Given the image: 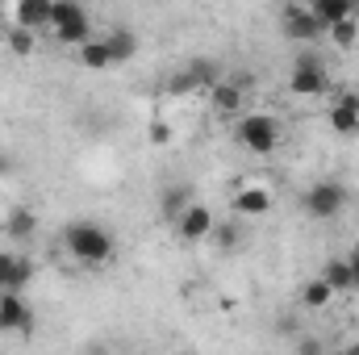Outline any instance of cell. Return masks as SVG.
Segmentation results:
<instances>
[{"instance_id": "6da1fadb", "label": "cell", "mask_w": 359, "mask_h": 355, "mask_svg": "<svg viewBox=\"0 0 359 355\" xmlns=\"http://www.w3.org/2000/svg\"><path fill=\"white\" fill-rule=\"evenodd\" d=\"M63 247H67L72 260H80V264H88V267H104L117 255L113 234L104 226H96V222H72L63 230Z\"/></svg>"}, {"instance_id": "7a4b0ae2", "label": "cell", "mask_w": 359, "mask_h": 355, "mask_svg": "<svg viewBox=\"0 0 359 355\" xmlns=\"http://www.w3.org/2000/svg\"><path fill=\"white\" fill-rule=\"evenodd\" d=\"M238 142L251 151V155H271L280 147V121L271 113H238V126H234Z\"/></svg>"}, {"instance_id": "3957f363", "label": "cell", "mask_w": 359, "mask_h": 355, "mask_svg": "<svg viewBox=\"0 0 359 355\" xmlns=\"http://www.w3.org/2000/svg\"><path fill=\"white\" fill-rule=\"evenodd\" d=\"M301 205H305V213H309L313 222H330V217H339V213L347 209V188L334 184V180H318L313 188H305Z\"/></svg>"}, {"instance_id": "277c9868", "label": "cell", "mask_w": 359, "mask_h": 355, "mask_svg": "<svg viewBox=\"0 0 359 355\" xmlns=\"http://www.w3.org/2000/svg\"><path fill=\"white\" fill-rule=\"evenodd\" d=\"M280 29H284L292 42H301V46H313V42L326 38V21H322L309 4H288V8L280 13Z\"/></svg>"}, {"instance_id": "5b68a950", "label": "cell", "mask_w": 359, "mask_h": 355, "mask_svg": "<svg viewBox=\"0 0 359 355\" xmlns=\"http://www.w3.org/2000/svg\"><path fill=\"white\" fill-rule=\"evenodd\" d=\"M326 88H330V76H326L322 59H318L313 51L297 55V63H292V76H288V92H292V96H322Z\"/></svg>"}, {"instance_id": "8992f818", "label": "cell", "mask_w": 359, "mask_h": 355, "mask_svg": "<svg viewBox=\"0 0 359 355\" xmlns=\"http://www.w3.org/2000/svg\"><path fill=\"white\" fill-rule=\"evenodd\" d=\"M247 92H251V76H247V80H217L205 96H209L213 113H222V117H238L243 105H247Z\"/></svg>"}, {"instance_id": "52a82bcc", "label": "cell", "mask_w": 359, "mask_h": 355, "mask_svg": "<svg viewBox=\"0 0 359 355\" xmlns=\"http://www.w3.org/2000/svg\"><path fill=\"white\" fill-rule=\"evenodd\" d=\"M213 209L209 205H201V201H188L184 205V213L176 217V234L184 243H205L209 239V230H213Z\"/></svg>"}, {"instance_id": "ba28073f", "label": "cell", "mask_w": 359, "mask_h": 355, "mask_svg": "<svg viewBox=\"0 0 359 355\" xmlns=\"http://www.w3.org/2000/svg\"><path fill=\"white\" fill-rule=\"evenodd\" d=\"M29 326H34V309H29L25 293H0V335L29 330Z\"/></svg>"}, {"instance_id": "9c48e42d", "label": "cell", "mask_w": 359, "mask_h": 355, "mask_svg": "<svg viewBox=\"0 0 359 355\" xmlns=\"http://www.w3.org/2000/svg\"><path fill=\"white\" fill-rule=\"evenodd\" d=\"M34 280V264L17 251H0V293H25Z\"/></svg>"}, {"instance_id": "30bf717a", "label": "cell", "mask_w": 359, "mask_h": 355, "mask_svg": "<svg viewBox=\"0 0 359 355\" xmlns=\"http://www.w3.org/2000/svg\"><path fill=\"white\" fill-rule=\"evenodd\" d=\"M0 230H4V239H8V243H29V239L38 234V213H34L29 205H13V209L4 213Z\"/></svg>"}, {"instance_id": "8fae6325", "label": "cell", "mask_w": 359, "mask_h": 355, "mask_svg": "<svg viewBox=\"0 0 359 355\" xmlns=\"http://www.w3.org/2000/svg\"><path fill=\"white\" fill-rule=\"evenodd\" d=\"M50 8L55 0H13V25L21 29H50Z\"/></svg>"}, {"instance_id": "7c38bea8", "label": "cell", "mask_w": 359, "mask_h": 355, "mask_svg": "<svg viewBox=\"0 0 359 355\" xmlns=\"http://www.w3.org/2000/svg\"><path fill=\"white\" fill-rule=\"evenodd\" d=\"M330 130L334 134H359V92H343L330 109Z\"/></svg>"}, {"instance_id": "4fadbf2b", "label": "cell", "mask_w": 359, "mask_h": 355, "mask_svg": "<svg viewBox=\"0 0 359 355\" xmlns=\"http://www.w3.org/2000/svg\"><path fill=\"white\" fill-rule=\"evenodd\" d=\"M268 209H271V192L268 188L247 184V188L234 192V213H238V217H264Z\"/></svg>"}, {"instance_id": "5bb4252c", "label": "cell", "mask_w": 359, "mask_h": 355, "mask_svg": "<svg viewBox=\"0 0 359 355\" xmlns=\"http://www.w3.org/2000/svg\"><path fill=\"white\" fill-rule=\"evenodd\" d=\"M76 59H80V67H88V72H109V67H113V55H109V42H104V38L80 42V46H76Z\"/></svg>"}, {"instance_id": "9a60e30c", "label": "cell", "mask_w": 359, "mask_h": 355, "mask_svg": "<svg viewBox=\"0 0 359 355\" xmlns=\"http://www.w3.org/2000/svg\"><path fill=\"white\" fill-rule=\"evenodd\" d=\"M109 55H113V67H121V63H130L134 55H138V34L134 29H126V25H117V29H109Z\"/></svg>"}, {"instance_id": "2e32d148", "label": "cell", "mask_w": 359, "mask_h": 355, "mask_svg": "<svg viewBox=\"0 0 359 355\" xmlns=\"http://www.w3.org/2000/svg\"><path fill=\"white\" fill-rule=\"evenodd\" d=\"M334 297H339V293L330 288V280H326V276H313V280H305V284H301V305H305V309H326Z\"/></svg>"}, {"instance_id": "e0dca14e", "label": "cell", "mask_w": 359, "mask_h": 355, "mask_svg": "<svg viewBox=\"0 0 359 355\" xmlns=\"http://www.w3.org/2000/svg\"><path fill=\"white\" fill-rule=\"evenodd\" d=\"M301 4H309L322 21H326V29L334 25V21H343V17H355L359 0H301Z\"/></svg>"}, {"instance_id": "ac0fdd59", "label": "cell", "mask_w": 359, "mask_h": 355, "mask_svg": "<svg viewBox=\"0 0 359 355\" xmlns=\"http://www.w3.org/2000/svg\"><path fill=\"white\" fill-rule=\"evenodd\" d=\"M322 276L330 280V288H334V293H351V288H359V284H355V264H351L347 255H339V260H330Z\"/></svg>"}, {"instance_id": "d6986e66", "label": "cell", "mask_w": 359, "mask_h": 355, "mask_svg": "<svg viewBox=\"0 0 359 355\" xmlns=\"http://www.w3.org/2000/svg\"><path fill=\"white\" fill-rule=\"evenodd\" d=\"M209 239H213V247L217 251H238L243 247V222H213V230H209Z\"/></svg>"}, {"instance_id": "ffe728a7", "label": "cell", "mask_w": 359, "mask_h": 355, "mask_svg": "<svg viewBox=\"0 0 359 355\" xmlns=\"http://www.w3.org/2000/svg\"><path fill=\"white\" fill-rule=\"evenodd\" d=\"M188 201H192V188H188V184H168V188H163V196H159V209H163V217H168V222H176Z\"/></svg>"}, {"instance_id": "44dd1931", "label": "cell", "mask_w": 359, "mask_h": 355, "mask_svg": "<svg viewBox=\"0 0 359 355\" xmlns=\"http://www.w3.org/2000/svg\"><path fill=\"white\" fill-rule=\"evenodd\" d=\"M326 34H330V42H334L339 51H351V46L359 42V21L355 17H343V21H334Z\"/></svg>"}, {"instance_id": "7402d4cb", "label": "cell", "mask_w": 359, "mask_h": 355, "mask_svg": "<svg viewBox=\"0 0 359 355\" xmlns=\"http://www.w3.org/2000/svg\"><path fill=\"white\" fill-rule=\"evenodd\" d=\"M80 17H88V8H84L80 0H55V8H50V29L72 25V21H80Z\"/></svg>"}, {"instance_id": "603a6c76", "label": "cell", "mask_w": 359, "mask_h": 355, "mask_svg": "<svg viewBox=\"0 0 359 355\" xmlns=\"http://www.w3.org/2000/svg\"><path fill=\"white\" fill-rule=\"evenodd\" d=\"M55 38H59L63 46H80V42H88L92 38V17H80V21H72V25H59Z\"/></svg>"}, {"instance_id": "cb8c5ba5", "label": "cell", "mask_w": 359, "mask_h": 355, "mask_svg": "<svg viewBox=\"0 0 359 355\" xmlns=\"http://www.w3.org/2000/svg\"><path fill=\"white\" fill-rule=\"evenodd\" d=\"M188 72H192V80L201 84V92H209L217 80H222V72H217L213 59H196V63H188Z\"/></svg>"}, {"instance_id": "d4e9b609", "label": "cell", "mask_w": 359, "mask_h": 355, "mask_svg": "<svg viewBox=\"0 0 359 355\" xmlns=\"http://www.w3.org/2000/svg\"><path fill=\"white\" fill-rule=\"evenodd\" d=\"M8 51H13L17 59H29V55H34V29L13 25V29H8Z\"/></svg>"}, {"instance_id": "484cf974", "label": "cell", "mask_w": 359, "mask_h": 355, "mask_svg": "<svg viewBox=\"0 0 359 355\" xmlns=\"http://www.w3.org/2000/svg\"><path fill=\"white\" fill-rule=\"evenodd\" d=\"M168 92H172V96H192V92H201V84H196L192 72L184 67V72H176V76L168 80Z\"/></svg>"}, {"instance_id": "4316f807", "label": "cell", "mask_w": 359, "mask_h": 355, "mask_svg": "<svg viewBox=\"0 0 359 355\" xmlns=\"http://www.w3.org/2000/svg\"><path fill=\"white\" fill-rule=\"evenodd\" d=\"M147 142H151V147H168V142H172V126H168L163 117H155V121L147 126Z\"/></svg>"}, {"instance_id": "83f0119b", "label": "cell", "mask_w": 359, "mask_h": 355, "mask_svg": "<svg viewBox=\"0 0 359 355\" xmlns=\"http://www.w3.org/2000/svg\"><path fill=\"white\" fill-rule=\"evenodd\" d=\"M297 347H301V351H322V343H318V339H301Z\"/></svg>"}, {"instance_id": "f1b7e54d", "label": "cell", "mask_w": 359, "mask_h": 355, "mask_svg": "<svg viewBox=\"0 0 359 355\" xmlns=\"http://www.w3.org/2000/svg\"><path fill=\"white\" fill-rule=\"evenodd\" d=\"M4 172H8V159H4V155H0V176H4Z\"/></svg>"}, {"instance_id": "f546056e", "label": "cell", "mask_w": 359, "mask_h": 355, "mask_svg": "<svg viewBox=\"0 0 359 355\" xmlns=\"http://www.w3.org/2000/svg\"><path fill=\"white\" fill-rule=\"evenodd\" d=\"M347 260H351V255H347ZM351 264H355V284H359V260H351Z\"/></svg>"}, {"instance_id": "4dcf8cb0", "label": "cell", "mask_w": 359, "mask_h": 355, "mask_svg": "<svg viewBox=\"0 0 359 355\" xmlns=\"http://www.w3.org/2000/svg\"><path fill=\"white\" fill-rule=\"evenodd\" d=\"M351 260H359V243H355V251H351Z\"/></svg>"}]
</instances>
